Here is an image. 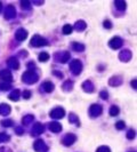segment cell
Returning <instances> with one entry per match:
<instances>
[{"label":"cell","instance_id":"1","mask_svg":"<svg viewBox=\"0 0 137 152\" xmlns=\"http://www.w3.org/2000/svg\"><path fill=\"white\" fill-rule=\"evenodd\" d=\"M31 45L33 47H41V46H46L47 45V40H45L43 38H41L39 36H34L31 40Z\"/></svg>","mask_w":137,"mask_h":152},{"label":"cell","instance_id":"2","mask_svg":"<svg viewBox=\"0 0 137 152\" xmlns=\"http://www.w3.org/2000/svg\"><path fill=\"white\" fill-rule=\"evenodd\" d=\"M70 68H71V70L74 72V74H79L80 71H81V69H82L81 62L78 61V60H74V61L72 62V64L70 65Z\"/></svg>","mask_w":137,"mask_h":152},{"label":"cell","instance_id":"3","mask_svg":"<svg viewBox=\"0 0 137 152\" xmlns=\"http://www.w3.org/2000/svg\"><path fill=\"white\" fill-rule=\"evenodd\" d=\"M38 79V77L33 72H27L23 76V80L27 81V83H34V81Z\"/></svg>","mask_w":137,"mask_h":152},{"label":"cell","instance_id":"4","mask_svg":"<svg viewBox=\"0 0 137 152\" xmlns=\"http://www.w3.org/2000/svg\"><path fill=\"white\" fill-rule=\"evenodd\" d=\"M0 78L2 79V80H5V83H9L12 81V73L8 71V70H2V71H0Z\"/></svg>","mask_w":137,"mask_h":152},{"label":"cell","instance_id":"5","mask_svg":"<svg viewBox=\"0 0 137 152\" xmlns=\"http://www.w3.org/2000/svg\"><path fill=\"white\" fill-rule=\"evenodd\" d=\"M102 106L101 105H98V104H94V105H92L90 106V110H89V112H90V116L92 117H97V116H99L101 113H102Z\"/></svg>","mask_w":137,"mask_h":152},{"label":"cell","instance_id":"6","mask_svg":"<svg viewBox=\"0 0 137 152\" xmlns=\"http://www.w3.org/2000/svg\"><path fill=\"white\" fill-rule=\"evenodd\" d=\"M64 116V110L62 108H56L50 112V117H53L55 119H58V118H62Z\"/></svg>","mask_w":137,"mask_h":152},{"label":"cell","instance_id":"7","mask_svg":"<svg viewBox=\"0 0 137 152\" xmlns=\"http://www.w3.org/2000/svg\"><path fill=\"white\" fill-rule=\"evenodd\" d=\"M15 37H16V39H17L18 41H23V40H25V39H27V32L25 31V30H23V29H20V30L16 32Z\"/></svg>","mask_w":137,"mask_h":152},{"label":"cell","instance_id":"8","mask_svg":"<svg viewBox=\"0 0 137 152\" xmlns=\"http://www.w3.org/2000/svg\"><path fill=\"white\" fill-rule=\"evenodd\" d=\"M121 45H122V40L120 39V38H113L111 41H110V46H111V48H113V49H118V48H120L121 47Z\"/></svg>","mask_w":137,"mask_h":152},{"label":"cell","instance_id":"9","mask_svg":"<svg viewBox=\"0 0 137 152\" xmlns=\"http://www.w3.org/2000/svg\"><path fill=\"white\" fill-rule=\"evenodd\" d=\"M34 149H36V151L42 152V151H46V150H47V146L45 145L43 141H41V139H38V141H37V142L34 143Z\"/></svg>","mask_w":137,"mask_h":152},{"label":"cell","instance_id":"10","mask_svg":"<svg viewBox=\"0 0 137 152\" xmlns=\"http://www.w3.org/2000/svg\"><path fill=\"white\" fill-rule=\"evenodd\" d=\"M75 135H73V134H68L64 139H63V143L65 144V145H71V144H73L74 142H75Z\"/></svg>","mask_w":137,"mask_h":152},{"label":"cell","instance_id":"11","mask_svg":"<svg viewBox=\"0 0 137 152\" xmlns=\"http://www.w3.org/2000/svg\"><path fill=\"white\" fill-rule=\"evenodd\" d=\"M7 63H8V65L10 67V68H13V69L17 70L20 68V65H18V61H17V58H15V57H12V58H9L8 61H7Z\"/></svg>","mask_w":137,"mask_h":152},{"label":"cell","instance_id":"12","mask_svg":"<svg viewBox=\"0 0 137 152\" xmlns=\"http://www.w3.org/2000/svg\"><path fill=\"white\" fill-rule=\"evenodd\" d=\"M49 129L54 133H58V132L62 130V126L58 123H52V124H49Z\"/></svg>","mask_w":137,"mask_h":152},{"label":"cell","instance_id":"13","mask_svg":"<svg viewBox=\"0 0 137 152\" xmlns=\"http://www.w3.org/2000/svg\"><path fill=\"white\" fill-rule=\"evenodd\" d=\"M9 112H10V106L8 104H1L0 105V114L7 116Z\"/></svg>","mask_w":137,"mask_h":152},{"label":"cell","instance_id":"14","mask_svg":"<svg viewBox=\"0 0 137 152\" xmlns=\"http://www.w3.org/2000/svg\"><path fill=\"white\" fill-rule=\"evenodd\" d=\"M14 16H15V11H14L13 6H8L7 9H6V18H7V20H10Z\"/></svg>","mask_w":137,"mask_h":152},{"label":"cell","instance_id":"15","mask_svg":"<svg viewBox=\"0 0 137 152\" xmlns=\"http://www.w3.org/2000/svg\"><path fill=\"white\" fill-rule=\"evenodd\" d=\"M43 132V126L41 124H36L34 126V128H33V134H36V135H39L40 133Z\"/></svg>","mask_w":137,"mask_h":152},{"label":"cell","instance_id":"16","mask_svg":"<svg viewBox=\"0 0 137 152\" xmlns=\"http://www.w3.org/2000/svg\"><path fill=\"white\" fill-rule=\"evenodd\" d=\"M43 89H45L47 93H52V92H53V89H54V85L47 81V83H43Z\"/></svg>","mask_w":137,"mask_h":152},{"label":"cell","instance_id":"17","mask_svg":"<svg viewBox=\"0 0 137 152\" xmlns=\"http://www.w3.org/2000/svg\"><path fill=\"white\" fill-rule=\"evenodd\" d=\"M115 6L118 7L119 11H124V8H126V2H124V1H115Z\"/></svg>","mask_w":137,"mask_h":152},{"label":"cell","instance_id":"18","mask_svg":"<svg viewBox=\"0 0 137 152\" xmlns=\"http://www.w3.org/2000/svg\"><path fill=\"white\" fill-rule=\"evenodd\" d=\"M119 113V108L118 106H115V105H113V106H111V109H110V116H117Z\"/></svg>","mask_w":137,"mask_h":152},{"label":"cell","instance_id":"19","mask_svg":"<svg viewBox=\"0 0 137 152\" xmlns=\"http://www.w3.org/2000/svg\"><path fill=\"white\" fill-rule=\"evenodd\" d=\"M82 87H83V88H85V89H86L87 92H89V93H90V92L93 90V86H92L90 81H86V83L82 85Z\"/></svg>","mask_w":137,"mask_h":152},{"label":"cell","instance_id":"20","mask_svg":"<svg viewBox=\"0 0 137 152\" xmlns=\"http://www.w3.org/2000/svg\"><path fill=\"white\" fill-rule=\"evenodd\" d=\"M48 60H49V55L47 53H41L40 55H39V61L40 62H46Z\"/></svg>","mask_w":137,"mask_h":152},{"label":"cell","instance_id":"21","mask_svg":"<svg viewBox=\"0 0 137 152\" xmlns=\"http://www.w3.org/2000/svg\"><path fill=\"white\" fill-rule=\"evenodd\" d=\"M73 49L74 50H83L85 49V47H83V45L81 43H78V42H73Z\"/></svg>","mask_w":137,"mask_h":152},{"label":"cell","instance_id":"22","mask_svg":"<svg viewBox=\"0 0 137 152\" xmlns=\"http://www.w3.org/2000/svg\"><path fill=\"white\" fill-rule=\"evenodd\" d=\"M72 30H73V28H72L70 24H66V25L63 28V33H64V34H70V33L72 32Z\"/></svg>","mask_w":137,"mask_h":152},{"label":"cell","instance_id":"23","mask_svg":"<svg viewBox=\"0 0 137 152\" xmlns=\"http://www.w3.org/2000/svg\"><path fill=\"white\" fill-rule=\"evenodd\" d=\"M18 97H20V92H18V90H14V93H12V94L9 95V98H10V99H14V101H17Z\"/></svg>","mask_w":137,"mask_h":152},{"label":"cell","instance_id":"24","mask_svg":"<svg viewBox=\"0 0 137 152\" xmlns=\"http://www.w3.org/2000/svg\"><path fill=\"white\" fill-rule=\"evenodd\" d=\"M86 28V24L83 23V22H77V24H75V29L78 30V31H83Z\"/></svg>","mask_w":137,"mask_h":152},{"label":"cell","instance_id":"25","mask_svg":"<svg viewBox=\"0 0 137 152\" xmlns=\"http://www.w3.org/2000/svg\"><path fill=\"white\" fill-rule=\"evenodd\" d=\"M9 141V136L7 135V134H5V133H1L0 134V143H2V142H8Z\"/></svg>","mask_w":137,"mask_h":152},{"label":"cell","instance_id":"26","mask_svg":"<svg viewBox=\"0 0 137 152\" xmlns=\"http://www.w3.org/2000/svg\"><path fill=\"white\" fill-rule=\"evenodd\" d=\"M127 137L129 138V139H133V138L135 137V132L131 129V130H129L128 132V134H127Z\"/></svg>","mask_w":137,"mask_h":152},{"label":"cell","instance_id":"27","mask_svg":"<svg viewBox=\"0 0 137 152\" xmlns=\"http://www.w3.org/2000/svg\"><path fill=\"white\" fill-rule=\"evenodd\" d=\"M115 126H117V128H118V129H123L126 125H124V123H123V121H119V123H117V125H115Z\"/></svg>","mask_w":137,"mask_h":152},{"label":"cell","instance_id":"28","mask_svg":"<svg viewBox=\"0 0 137 152\" xmlns=\"http://www.w3.org/2000/svg\"><path fill=\"white\" fill-rule=\"evenodd\" d=\"M97 152H111V151H110L109 148H106V146H102V148H99V149L97 150Z\"/></svg>","mask_w":137,"mask_h":152},{"label":"cell","instance_id":"29","mask_svg":"<svg viewBox=\"0 0 137 152\" xmlns=\"http://www.w3.org/2000/svg\"><path fill=\"white\" fill-rule=\"evenodd\" d=\"M21 6H22L23 8H29V7H30V2H29V1H22V2H21Z\"/></svg>","mask_w":137,"mask_h":152},{"label":"cell","instance_id":"30","mask_svg":"<svg viewBox=\"0 0 137 152\" xmlns=\"http://www.w3.org/2000/svg\"><path fill=\"white\" fill-rule=\"evenodd\" d=\"M0 88H1V89H9V88H10V85H9V83H5V85L0 83Z\"/></svg>","mask_w":137,"mask_h":152},{"label":"cell","instance_id":"31","mask_svg":"<svg viewBox=\"0 0 137 152\" xmlns=\"http://www.w3.org/2000/svg\"><path fill=\"white\" fill-rule=\"evenodd\" d=\"M1 125L6 127V126H12V125H13V123H12L10 120H5V121H2V123H1Z\"/></svg>","mask_w":137,"mask_h":152},{"label":"cell","instance_id":"32","mask_svg":"<svg viewBox=\"0 0 137 152\" xmlns=\"http://www.w3.org/2000/svg\"><path fill=\"white\" fill-rule=\"evenodd\" d=\"M104 27H105L106 29H111L112 28V24H111L110 21H105V22H104Z\"/></svg>","mask_w":137,"mask_h":152},{"label":"cell","instance_id":"33","mask_svg":"<svg viewBox=\"0 0 137 152\" xmlns=\"http://www.w3.org/2000/svg\"><path fill=\"white\" fill-rule=\"evenodd\" d=\"M30 95H31L30 90H25V92H23V97H24V98H29Z\"/></svg>","mask_w":137,"mask_h":152},{"label":"cell","instance_id":"34","mask_svg":"<svg viewBox=\"0 0 137 152\" xmlns=\"http://www.w3.org/2000/svg\"><path fill=\"white\" fill-rule=\"evenodd\" d=\"M101 97H102V98H108V93H106L105 90H103V92L101 93Z\"/></svg>","mask_w":137,"mask_h":152},{"label":"cell","instance_id":"35","mask_svg":"<svg viewBox=\"0 0 137 152\" xmlns=\"http://www.w3.org/2000/svg\"><path fill=\"white\" fill-rule=\"evenodd\" d=\"M131 85L134 86V88H136V80H134V81H131Z\"/></svg>","mask_w":137,"mask_h":152},{"label":"cell","instance_id":"36","mask_svg":"<svg viewBox=\"0 0 137 152\" xmlns=\"http://www.w3.org/2000/svg\"><path fill=\"white\" fill-rule=\"evenodd\" d=\"M0 11H1V2H0Z\"/></svg>","mask_w":137,"mask_h":152},{"label":"cell","instance_id":"37","mask_svg":"<svg viewBox=\"0 0 137 152\" xmlns=\"http://www.w3.org/2000/svg\"><path fill=\"white\" fill-rule=\"evenodd\" d=\"M134 152H135V151H134Z\"/></svg>","mask_w":137,"mask_h":152}]
</instances>
